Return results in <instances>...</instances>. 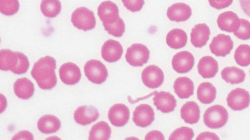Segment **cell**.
I'll list each match as a JSON object with an SVG mask.
<instances>
[{
  "mask_svg": "<svg viewBox=\"0 0 250 140\" xmlns=\"http://www.w3.org/2000/svg\"><path fill=\"white\" fill-rule=\"evenodd\" d=\"M71 21L75 27L84 31L92 30L96 25L94 13L84 7L78 8L73 12Z\"/></svg>",
  "mask_w": 250,
  "mask_h": 140,
  "instance_id": "obj_3",
  "label": "cell"
},
{
  "mask_svg": "<svg viewBox=\"0 0 250 140\" xmlns=\"http://www.w3.org/2000/svg\"><path fill=\"white\" fill-rule=\"evenodd\" d=\"M164 79L162 70L155 65L146 67L142 72V80L147 88L155 89L161 86Z\"/></svg>",
  "mask_w": 250,
  "mask_h": 140,
  "instance_id": "obj_7",
  "label": "cell"
},
{
  "mask_svg": "<svg viewBox=\"0 0 250 140\" xmlns=\"http://www.w3.org/2000/svg\"><path fill=\"white\" fill-rule=\"evenodd\" d=\"M84 71L88 80L95 84L103 83L108 76L107 70L105 65L98 60L88 61L84 66Z\"/></svg>",
  "mask_w": 250,
  "mask_h": 140,
  "instance_id": "obj_4",
  "label": "cell"
},
{
  "mask_svg": "<svg viewBox=\"0 0 250 140\" xmlns=\"http://www.w3.org/2000/svg\"><path fill=\"white\" fill-rule=\"evenodd\" d=\"M56 68L55 59L50 56H46L35 62L31 74L40 88L43 90H50L57 85V79L55 71Z\"/></svg>",
  "mask_w": 250,
  "mask_h": 140,
  "instance_id": "obj_1",
  "label": "cell"
},
{
  "mask_svg": "<svg viewBox=\"0 0 250 140\" xmlns=\"http://www.w3.org/2000/svg\"><path fill=\"white\" fill-rule=\"evenodd\" d=\"M234 57L238 65L248 66L250 65V46L247 44L239 45L235 52Z\"/></svg>",
  "mask_w": 250,
  "mask_h": 140,
  "instance_id": "obj_31",
  "label": "cell"
},
{
  "mask_svg": "<svg viewBox=\"0 0 250 140\" xmlns=\"http://www.w3.org/2000/svg\"><path fill=\"white\" fill-rule=\"evenodd\" d=\"M103 24L105 30L109 35L116 37H121L125 31V23L120 18L113 23Z\"/></svg>",
  "mask_w": 250,
  "mask_h": 140,
  "instance_id": "obj_32",
  "label": "cell"
},
{
  "mask_svg": "<svg viewBox=\"0 0 250 140\" xmlns=\"http://www.w3.org/2000/svg\"><path fill=\"white\" fill-rule=\"evenodd\" d=\"M12 140H20V139H25V140H33L34 137L33 135L28 131H21L19 132L18 133L16 134L13 138Z\"/></svg>",
  "mask_w": 250,
  "mask_h": 140,
  "instance_id": "obj_40",
  "label": "cell"
},
{
  "mask_svg": "<svg viewBox=\"0 0 250 140\" xmlns=\"http://www.w3.org/2000/svg\"><path fill=\"white\" fill-rule=\"evenodd\" d=\"M181 118L186 123L193 124L198 122L200 110L198 105L193 101L185 104L180 110Z\"/></svg>",
  "mask_w": 250,
  "mask_h": 140,
  "instance_id": "obj_21",
  "label": "cell"
},
{
  "mask_svg": "<svg viewBox=\"0 0 250 140\" xmlns=\"http://www.w3.org/2000/svg\"><path fill=\"white\" fill-rule=\"evenodd\" d=\"M221 74L225 82L232 85L242 83L246 76L244 70L236 67L225 68L222 70Z\"/></svg>",
  "mask_w": 250,
  "mask_h": 140,
  "instance_id": "obj_27",
  "label": "cell"
},
{
  "mask_svg": "<svg viewBox=\"0 0 250 140\" xmlns=\"http://www.w3.org/2000/svg\"><path fill=\"white\" fill-rule=\"evenodd\" d=\"M39 131L45 134L57 132L61 127L60 120L52 115H45L41 117L37 122Z\"/></svg>",
  "mask_w": 250,
  "mask_h": 140,
  "instance_id": "obj_22",
  "label": "cell"
},
{
  "mask_svg": "<svg viewBox=\"0 0 250 140\" xmlns=\"http://www.w3.org/2000/svg\"><path fill=\"white\" fill-rule=\"evenodd\" d=\"M149 54V51L145 45L136 43L127 49L125 57L126 62L131 66L142 67L148 61Z\"/></svg>",
  "mask_w": 250,
  "mask_h": 140,
  "instance_id": "obj_5",
  "label": "cell"
},
{
  "mask_svg": "<svg viewBox=\"0 0 250 140\" xmlns=\"http://www.w3.org/2000/svg\"><path fill=\"white\" fill-rule=\"evenodd\" d=\"M124 6L132 12L140 11L145 4L144 0H122Z\"/></svg>",
  "mask_w": 250,
  "mask_h": 140,
  "instance_id": "obj_37",
  "label": "cell"
},
{
  "mask_svg": "<svg viewBox=\"0 0 250 140\" xmlns=\"http://www.w3.org/2000/svg\"><path fill=\"white\" fill-rule=\"evenodd\" d=\"M59 75L61 81L67 85L77 84L81 78L80 68L74 63L67 62L60 68Z\"/></svg>",
  "mask_w": 250,
  "mask_h": 140,
  "instance_id": "obj_12",
  "label": "cell"
},
{
  "mask_svg": "<svg viewBox=\"0 0 250 140\" xmlns=\"http://www.w3.org/2000/svg\"><path fill=\"white\" fill-rule=\"evenodd\" d=\"M130 112L128 107L123 104H117L110 107L108 118L112 125L116 127H122L128 122Z\"/></svg>",
  "mask_w": 250,
  "mask_h": 140,
  "instance_id": "obj_11",
  "label": "cell"
},
{
  "mask_svg": "<svg viewBox=\"0 0 250 140\" xmlns=\"http://www.w3.org/2000/svg\"><path fill=\"white\" fill-rule=\"evenodd\" d=\"M217 22L223 31L229 33L236 31L240 25V19L232 11H227L219 15Z\"/></svg>",
  "mask_w": 250,
  "mask_h": 140,
  "instance_id": "obj_18",
  "label": "cell"
},
{
  "mask_svg": "<svg viewBox=\"0 0 250 140\" xmlns=\"http://www.w3.org/2000/svg\"><path fill=\"white\" fill-rule=\"evenodd\" d=\"M153 100L157 109L164 113L173 111L176 106V100L168 92L162 91L156 93Z\"/></svg>",
  "mask_w": 250,
  "mask_h": 140,
  "instance_id": "obj_16",
  "label": "cell"
},
{
  "mask_svg": "<svg viewBox=\"0 0 250 140\" xmlns=\"http://www.w3.org/2000/svg\"><path fill=\"white\" fill-rule=\"evenodd\" d=\"M228 118L227 110L218 105L208 108L203 116L204 123L211 129H219L224 126L227 122Z\"/></svg>",
  "mask_w": 250,
  "mask_h": 140,
  "instance_id": "obj_2",
  "label": "cell"
},
{
  "mask_svg": "<svg viewBox=\"0 0 250 140\" xmlns=\"http://www.w3.org/2000/svg\"><path fill=\"white\" fill-rule=\"evenodd\" d=\"M19 8L18 0H0V11L5 16L15 15L18 12Z\"/></svg>",
  "mask_w": 250,
  "mask_h": 140,
  "instance_id": "obj_33",
  "label": "cell"
},
{
  "mask_svg": "<svg viewBox=\"0 0 250 140\" xmlns=\"http://www.w3.org/2000/svg\"><path fill=\"white\" fill-rule=\"evenodd\" d=\"M193 130L188 127L182 126L175 130L170 135L169 140H191L194 137Z\"/></svg>",
  "mask_w": 250,
  "mask_h": 140,
  "instance_id": "obj_34",
  "label": "cell"
},
{
  "mask_svg": "<svg viewBox=\"0 0 250 140\" xmlns=\"http://www.w3.org/2000/svg\"><path fill=\"white\" fill-rule=\"evenodd\" d=\"M239 3L244 13L250 17V0H239Z\"/></svg>",
  "mask_w": 250,
  "mask_h": 140,
  "instance_id": "obj_42",
  "label": "cell"
},
{
  "mask_svg": "<svg viewBox=\"0 0 250 140\" xmlns=\"http://www.w3.org/2000/svg\"><path fill=\"white\" fill-rule=\"evenodd\" d=\"M199 73L204 78L214 77L218 70L217 61L212 57L206 56L201 58L197 65Z\"/></svg>",
  "mask_w": 250,
  "mask_h": 140,
  "instance_id": "obj_20",
  "label": "cell"
},
{
  "mask_svg": "<svg viewBox=\"0 0 250 140\" xmlns=\"http://www.w3.org/2000/svg\"><path fill=\"white\" fill-rule=\"evenodd\" d=\"M99 117V113L92 105H83L78 107L74 114L75 121L79 124L87 125L95 122Z\"/></svg>",
  "mask_w": 250,
  "mask_h": 140,
  "instance_id": "obj_14",
  "label": "cell"
},
{
  "mask_svg": "<svg viewBox=\"0 0 250 140\" xmlns=\"http://www.w3.org/2000/svg\"><path fill=\"white\" fill-rule=\"evenodd\" d=\"M174 92L180 99H188L193 94L194 84L188 77H180L174 81Z\"/></svg>",
  "mask_w": 250,
  "mask_h": 140,
  "instance_id": "obj_23",
  "label": "cell"
},
{
  "mask_svg": "<svg viewBox=\"0 0 250 140\" xmlns=\"http://www.w3.org/2000/svg\"><path fill=\"white\" fill-rule=\"evenodd\" d=\"M219 140V138L217 136L213 133L209 132H205L199 134L196 138V140Z\"/></svg>",
  "mask_w": 250,
  "mask_h": 140,
  "instance_id": "obj_41",
  "label": "cell"
},
{
  "mask_svg": "<svg viewBox=\"0 0 250 140\" xmlns=\"http://www.w3.org/2000/svg\"><path fill=\"white\" fill-rule=\"evenodd\" d=\"M123 52V48L121 44L116 40L109 39L103 44L101 50L103 58L109 63L118 61Z\"/></svg>",
  "mask_w": 250,
  "mask_h": 140,
  "instance_id": "obj_13",
  "label": "cell"
},
{
  "mask_svg": "<svg viewBox=\"0 0 250 140\" xmlns=\"http://www.w3.org/2000/svg\"><path fill=\"white\" fill-rule=\"evenodd\" d=\"M145 140H165L163 134L159 131L153 130L146 134Z\"/></svg>",
  "mask_w": 250,
  "mask_h": 140,
  "instance_id": "obj_39",
  "label": "cell"
},
{
  "mask_svg": "<svg viewBox=\"0 0 250 140\" xmlns=\"http://www.w3.org/2000/svg\"><path fill=\"white\" fill-rule=\"evenodd\" d=\"M191 8L184 3H176L167 9V15L171 21L177 22L185 21L191 17Z\"/></svg>",
  "mask_w": 250,
  "mask_h": 140,
  "instance_id": "obj_17",
  "label": "cell"
},
{
  "mask_svg": "<svg viewBox=\"0 0 250 140\" xmlns=\"http://www.w3.org/2000/svg\"></svg>",
  "mask_w": 250,
  "mask_h": 140,
  "instance_id": "obj_43",
  "label": "cell"
},
{
  "mask_svg": "<svg viewBox=\"0 0 250 140\" xmlns=\"http://www.w3.org/2000/svg\"><path fill=\"white\" fill-rule=\"evenodd\" d=\"M15 95L22 100H27L32 97L35 88L33 83L25 77L17 79L14 84Z\"/></svg>",
  "mask_w": 250,
  "mask_h": 140,
  "instance_id": "obj_24",
  "label": "cell"
},
{
  "mask_svg": "<svg viewBox=\"0 0 250 140\" xmlns=\"http://www.w3.org/2000/svg\"><path fill=\"white\" fill-rule=\"evenodd\" d=\"M18 57V64L12 72L16 74L25 73L29 67V62L26 55L23 53L16 52Z\"/></svg>",
  "mask_w": 250,
  "mask_h": 140,
  "instance_id": "obj_36",
  "label": "cell"
},
{
  "mask_svg": "<svg viewBox=\"0 0 250 140\" xmlns=\"http://www.w3.org/2000/svg\"><path fill=\"white\" fill-rule=\"evenodd\" d=\"M234 35L242 40L250 39V22L245 19H240V25L238 29L233 32Z\"/></svg>",
  "mask_w": 250,
  "mask_h": 140,
  "instance_id": "obj_35",
  "label": "cell"
},
{
  "mask_svg": "<svg viewBox=\"0 0 250 140\" xmlns=\"http://www.w3.org/2000/svg\"><path fill=\"white\" fill-rule=\"evenodd\" d=\"M209 5L216 9L220 10L230 6L233 0H208Z\"/></svg>",
  "mask_w": 250,
  "mask_h": 140,
  "instance_id": "obj_38",
  "label": "cell"
},
{
  "mask_svg": "<svg viewBox=\"0 0 250 140\" xmlns=\"http://www.w3.org/2000/svg\"><path fill=\"white\" fill-rule=\"evenodd\" d=\"M171 64L174 70L178 73H186L192 69L194 65V58L188 51L180 52L174 55Z\"/></svg>",
  "mask_w": 250,
  "mask_h": 140,
  "instance_id": "obj_10",
  "label": "cell"
},
{
  "mask_svg": "<svg viewBox=\"0 0 250 140\" xmlns=\"http://www.w3.org/2000/svg\"><path fill=\"white\" fill-rule=\"evenodd\" d=\"M210 32L205 23L195 25L190 33V42L195 48H202L207 44L209 39Z\"/></svg>",
  "mask_w": 250,
  "mask_h": 140,
  "instance_id": "obj_19",
  "label": "cell"
},
{
  "mask_svg": "<svg viewBox=\"0 0 250 140\" xmlns=\"http://www.w3.org/2000/svg\"><path fill=\"white\" fill-rule=\"evenodd\" d=\"M216 89L209 82H203L198 87L197 91L198 100L204 104H209L215 99Z\"/></svg>",
  "mask_w": 250,
  "mask_h": 140,
  "instance_id": "obj_26",
  "label": "cell"
},
{
  "mask_svg": "<svg viewBox=\"0 0 250 140\" xmlns=\"http://www.w3.org/2000/svg\"><path fill=\"white\" fill-rule=\"evenodd\" d=\"M187 40V34L180 29H174L171 30L166 37L167 45L174 49H179L185 47Z\"/></svg>",
  "mask_w": 250,
  "mask_h": 140,
  "instance_id": "obj_25",
  "label": "cell"
},
{
  "mask_svg": "<svg viewBox=\"0 0 250 140\" xmlns=\"http://www.w3.org/2000/svg\"><path fill=\"white\" fill-rule=\"evenodd\" d=\"M155 119V113L152 107L147 104L138 105L133 113L132 120L140 127L145 128L150 125Z\"/></svg>",
  "mask_w": 250,
  "mask_h": 140,
  "instance_id": "obj_9",
  "label": "cell"
},
{
  "mask_svg": "<svg viewBox=\"0 0 250 140\" xmlns=\"http://www.w3.org/2000/svg\"><path fill=\"white\" fill-rule=\"evenodd\" d=\"M233 46V42L229 35L219 34L213 38L209 47L215 56L225 57L230 53Z\"/></svg>",
  "mask_w": 250,
  "mask_h": 140,
  "instance_id": "obj_8",
  "label": "cell"
},
{
  "mask_svg": "<svg viewBox=\"0 0 250 140\" xmlns=\"http://www.w3.org/2000/svg\"><path fill=\"white\" fill-rule=\"evenodd\" d=\"M111 129L108 123L101 121L97 122L91 127L89 131L88 139L108 140L111 136Z\"/></svg>",
  "mask_w": 250,
  "mask_h": 140,
  "instance_id": "obj_29",
  "label": "cell"
},
{
  "mask_svg": "<svg viewBox=\"0 0 250 140\" xmlns=\"http://www.w3.org/2000/svg\"><path fill=\"white\" fill-rule=\"evenodd\" d=\"M18 64V57L16 52L10 50L4 49L0 52V69L3 71L14 70Z\"/></svg>",
  "mask_w": 250,
  "mask_h": 140,
  "instance_id": "obj_28",
  "label": "cell"
},
{
  "mask_svg": "<svg viewBox=\"0 0 250 140\" xmlns=\"http://www.w3.org/2000/svg\"><path fill=\"white\" fill-rule=\"evenodd\" d=\"M62 5L59 0H42L41 10L43 15L49 18H54L61 12Z\"/></svg>",
  "mask_w": 250,
  "mask_h": 140,
  "instance_id": "obj_30",
  "label": "cell"
},
{
  "mask_svg": "<svg viewBox=\"0 0 250 140\" xmlns=\"http://www.w3.org/2000/svg\"><path fill=\"white\" fill-rule=\"evenodd\" d=\"M227 101L228 105L233 110H242L249 106L250 95L245 89L237 88L229 93Z\"/></svg>",
  "mask_w": 250,
  "mask_h": 140,
  "instance_id": "obj_6",
  "label": "cell"
},
{
  "mask_svg": "<svg viewBox=\"0 0 250 140\" xmlns=\"http://www.w3.org/2000/svg\"><path fill=\"white\" fill-rule=\"evenodd\" d=\"M119 14L118 6L111 1H103L98 8V15L103 23H114L120 18Z\"/></svg>",
  "mask_w": 250,
  "mask_h": 140,
  "instance_id": "obj_15",
  "label": "cell"
}]
</instances>
